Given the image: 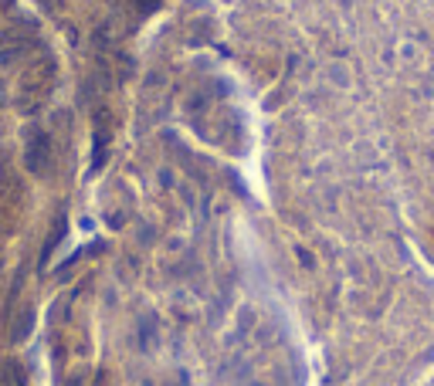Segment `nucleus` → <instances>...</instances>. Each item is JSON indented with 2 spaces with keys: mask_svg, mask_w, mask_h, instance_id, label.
<instances>
[{
  "mask_svg": "<svg viewBox=\"0 0 434 386\" xmlns=\"http://www.w3.org/2000/svg\"><path fill=\"white\" fill-rule=\"evenodd\" d=\"M65 231H68V221L61 217V221L55 224V231L48 234V244H44V251H41V261H48V258H51V251H55V247L61 244V237H65Z\"/></svg>",
  "mask_w": 434,
  "mask_h": 386,
  "instance_id": "7ed1b4c3",
  "label": "nucleus"
},
{
  "mask_svg": "<svg viewBox=\"0 0 434 386\" xmlns=\"http://www.w3.org/2000/svg\"><path fill=\"white\" fill-rule=\"evenodd\" d=\"M51 136L48 132H31L28 136V150H24V163L34 176H48L51 173Z\"/></svg>",
  "mask_w": 434,
  "mask_h": 386,
  "instance_id": "f257e3e1",
  "label": "nucleus"
},
{
  "mask_svg": "<svg viewBox=\"0 0 434 386\" xmlns=\"http://www.w3.org/2000/svg\"><path fill=\"white\" fill-rule=\"evenodd\" d=\"M31 329H34V309H24L17 312V318H14V325H10V339L14 343H24L28 336H31Z\"/></svg>",
  "mask_w": 434,
  "mask_h": 386,
  "instance_id": "f03ea898",
  "label": "nucleus"
}]
</instances>
